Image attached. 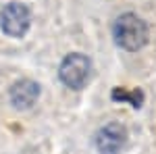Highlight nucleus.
Here are the masks:
<instances>
[{
  "label": "nucleus",
  "instance_id": "39448f33",
  "mask_svg": "<svg viewBox=\"0 0 156 154\" xmlns=\"http://www.w3.org/2000/svg\"><path fill=\"white\" fill-rule=\"evenodd\" d=\"M40 96V85L31 79H21L12 85L11 90V100L17 108H29L36 98Z\"/></svg>",
  "mask_w": 156,
  "mask_h": 154
},
{
  "label": "nucleus",
  "instance_id": "20e7f679",
  "mask_svg": "<svg viewBox=\"0 0 156 154\" xmlns=\"http://www.w3.org/2000/svg\"><path fill=\"white\" fill-rule=\"evenodd\" d=\"M127 131L119 123H108L96 133V148L100 154H117L123 148Z\"/></svg>",
  "mask_w": 156,
  "mask_h": 154
},
{
  "label": "nucleus",
  "instance_id": "423d86ee",
  "mask_svg": "<svg viewBox=\"0 0 156 154\" xmlns=\"http://www.w3.org/2000/svg\"><path fill=\"white\" fill-rule=\"evenodd\" d=\"M112 100H125V102H131V106L140 108L142 106V100H144V94L140 92V90H133V92H125V90H115L112 92Z\"/></svg>",
  "mask_w": 156,
  "mask_h": 154
},
{
  "label": "nucleus",
  "instance_id": "f03ea898",
  "mask_svg": "<svg viewBox=\"0 0 156 154\" xmlns=\"http://www.w3.org/2000/svg\"><path fill=\"white\" fill-rule=\"evenodd\" d=\"M58 75L65 85H69L73 90H79L90 79V60L83 54H69L62 60Z\"/></svg>",
  "mask_w": 156,
  "mask_h": 154
},
{
  "label": "nucleus",
  "instance_id": "f257e3e1",
  "mask_svg": "<svg viewBox=\"0 0 156 154\" xmlns=\"http://www.w3.org/2000/svg\"><path fill=\"white\" fill-rule=\"evenodd\" d=\"M115 34V42L125 50H140L148 40V27L146 23L133 13L121 15L119 19L115 21L112 27Z\"/></svg>",
  "mask_w": 156,
  "mask_h": 154
},
{
  "label": "nucleus",
  "instance_id": "7ed1b4c3",
  "mask_svg": "<svg viewBox=\"0 0 156 154\" xmlns=\"http://www.w3.org/2000/svg\"><path fill=\"white\" fill-rule=\"evenodd\" d=\"M0 21H2V29L12 38H21L25 36V31L29 29V11L25 4H19V2H11L6 4L2 13H0Z\"/></svg>",
  "mask_w": 156,
  "mask_h": 154
}]
</instances>
